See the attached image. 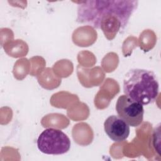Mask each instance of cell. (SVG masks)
I'll use <instances>...</instances> for the list:
<instances>
[{"mask_svg": "<svg viewBox=\"0 0 161 161\" xmlns=\"http://www.w3.org/2000/svg\"><path fill=\"white\" fill-rule=\"evenodd\" d=\"M77 4V22L101 29L105 36L111 40L126 27L138 7V1L91 0Z\"/></svg>", "mask_w": 161, "mask_h": 161, "instance_id": "obj_1", "label": "cell"}, {"mask_svg": "<svg viewBox=\"0 0 161 161\" xmlns=\"http://www.w3.org/2000/svg\"><path fill=\"white\" fill-rule=\"evenodd\" d=\"M158 90L157 78L152 71L132 69L125 75L123 79L125 94L142 105L153 103L158 94Z\"/></svg>", "mask_w": 161, "mask_h": 161, "instance_id": "obj_2", "label": "cell"}, {"mask_svg": "<svg viewBox=\"0 0 161 161\" xmlns=\"http://www.w3.org/2000/svg\"><path fill=\"white\" fill-rule=\"evenodd\" d=\"M37 147L43 153L61 155L69 150L70 140L62 131L55 128H47L39 135Z\"/></svg>", "mask_w": 161, "mask_h": 161, "instance_id": "obj_3", "label": "cell"}, {"mask_svg": "<svg viewBox=\"0 0 161 161\" xmlns=\"http://www.w3.org/2000/svg\"><path fill=\"white\" fill-rule=\"evenodd\" d=\"M116 110L118 116L129 126L136 127L143 121L144 114L143 105L125 94L118 97L116 104Z\"/></svg>", "mask_w": 161, "mask_h": 161, "instance_id": "obj_4", "label": "cell"}, {"mask_svg": "<svg viewBox=\"0 0 161 161\" xmlns=\"http://www.w3.org/2000/svg\"><path fill=\"white\" fill-rule=\"evenodd\" d=\"M104 128L108 137L114 142L126 140L130 132V126L119 116H109L104 123Z\"/></svg>", "mask_w": 161, "mask_h": 161, "instance_id": "obj_5", "label": "cell"}]
</instances>
